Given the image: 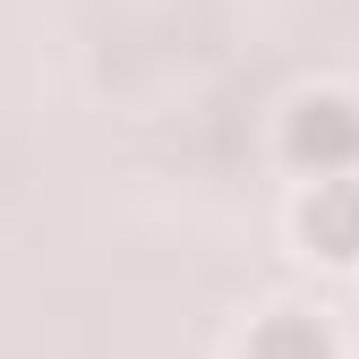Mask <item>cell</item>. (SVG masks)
Here are the masks:
<instances>
[{"mask_svg": "<svg viewBox=\"0 0 359 359\" xmlns=\"http://www.w3.org/2000/svg\"><path fill=\"white\" fill-rule=\"evenodd\" d=\"M308 240H317L325 257H359V189L308 197Z\"/></svg>", "mask_w": 359, "mask_h": 359, "instance_id": "6da1fadb", "label": "cell"}]
</instances>
